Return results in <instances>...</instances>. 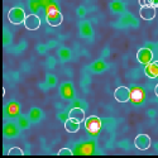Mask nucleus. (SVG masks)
Segmentation results:
<instances>
[{
	"label": "nucleus",
	"instance_id": "1",
	"mask_svg": "<svg viewBox=\"0 0 158 158\" xmlns=\"http://www.w3.org/2000/svg\"><path fill=\"white\" fill-rule=\"evenodd\" d=\"M25 18H27V15H25V11L24 9L19 8V6H15V8H11L8 13V20L13 24V25H19L22 23H24Z\"/></svg>",
	"mask_w": 158,
	"mask_h": 158
},
{
	"label": "nucleus",
	"instance_id": "2",
	"mask_svg": "<svg viewBox=\"0 0 158 158\" xmlns=\"http://www.w3.org/2000/svg\"><path fill=\"white\" fill-rule=\"evenodd\" d=\"M85 128L86 130L89 131L90 134H98L100 129H101V120L99 116H95V115H91L89 118H86L85 119Z\"/></svg>",
	"mask_w": 158,
	"mask_h": 158
},
{
	"label": "nucleus",
	"instance_id": "3",
	"mask_svg": "<svg viewBox=\"0 0 158 158\" xmlns=\"http://www.w3.org/2000/svg\"><path fill=\"white\" fill-rule=\"evenodd\" d=\"M46 20L51 27H60L63 22V17H62L60 10H57L55 8H51L46 15Z\"/></svg>",
	"mask_w": 158,
	"mask_h": 158
},
{
	"label": "nucleus",
	"instance_id": "4",
	"mask_svg": "<svg viewBox=\"0 0 158 158\" xmlns=\"http://www.w3.org/2000/svg\"><path fill=\"white\" fill-rule=\"evenodd\" d=\"M137 60L139 63L142 64H148L153 61V53L149 48H140L138 52H137Z\"/></svg>",
	"mask_w": 158,
	"mask_h": 158
},
{
	"label": "nucleus",
	"instance_id": "5",
	"mask_svg": "<svg viewBox=\"0 0 158 158\" xmlns=\"http://www.w3.org/2000/svg\"><path fill=\"white\" fill-rule=\"evenodd\" d=\"M134 146L139 151H146L151 147V138L147 134H138L134 139Z\"/></svg>",
	"mask_w": 158,
	"mask_h": 158
},
{
	"label": "nucleus",
	"instance_id": "6",
	"mask_svg": "<svg viewBox=\"0 0 158 158\" xmlns=\"http://www.w3.org/2000/svg\"><path fill=\"white\" fill-rule=\"evenodd\" d=\"M130 94H131V91L127 86H119L115 90L114 98H115L116 101H119V102H127V101L130 100Z\"/></svg>",
	"mask_w": 158,
	"mask_h": 158
},
{
	"label": "nucleus",
	"instance_id": "7",
	"mask_svg": "<svg viewBox=\"0 0 158 158\" xmlns=\"http://www.w3.org/2000/svg\"><path fill=\"white\" fill-rule=\"evenodd\" d=\"M23 24L28 31H37L39 27H41V19H39V17L35 14H29V15H27Z\"/></svg>",
	"mask_w": 158,
	"mask_h": 158
},
{
	"label": "nucleus",
	"instance_id": "8",
	"mask_svg": "<svg viewBox=\"0 0 158 158\" xmlns=\"http://www.w3.org/2000/svg\"><path fill=\"white\" fill-rule=\"evenodd\" d=\"M139 15L144 20H153L156 18V8L152 5H146V6H140L139 9Z\"/></svg>",
	"mask_w": 158,
	"mask_h": 158
},
{
	"label": "nucleus",
	"instance_id": "9",
	"mask_svg": "<svg viewBox=\"0 0 158 158\" xmlns=\"http://www.w3.org/2000/svg\"><path fill=\"white\" fill-rule=\"evenodd\" d=\"M144 73L148 78H156L158 77V60L152 61L151 63L146 64L144 67Z\"/></svg>",
	"mask_w": 158,
	"mask_h": 158
},
{
	"label": "nucleus",
	"instance_id": "10",
	"mask_svg": "<svg viewBox=\"0 0 158 158\" xmlns=\"http://www.w3.org/2000/svg\"><path fill=\"white\" fill-rule=\"evenodd\" d=\"M80 122H77L73 118H69L67 120L64 122V129L69 131V133H77L80 130Z\"/></svg>",
	"mask_w": 158,
	"mask_h": 158
},
{
	"label": "nucleus",
	"instance_id": "11",
	"mask_svg": "<svg viewBox=\"0 0 158 158\" xmlns=\"http://www.w3.org/2000/svg\"><path fill=\"white\" fill-rule=\"evenodd\" d=\"M69 118H73V119H76L77 122L82 123V122L85 120V111H84V109H81V108H73V109L70 110Z\"/></svg>",
	"mask_w": 158,
	"mask_h": 158
},
{
	"label": "nucleus",
	"instance_id": "12",
	"mask_svg": "<svg viewBox=\"0 0 158 158\" xmlns=\"http://www.w3.org/2000/svg\"><path fill=\"white\" fill-rule=\"evenodd\" d=\"M130 99L133 100L134 102H139L143 100V91L140 89H134L133 91H131L130 94Z\"/></svg>",
	"mask_w": 158,
	"mask_h": 158
},
{
	"label": "nucleus",
	"instance_id": "13",
	"mask_svg": "<svg viewBox=\"0 0 158 158\" xmlns=\"http://www.w3.org/2000/svg\"><path fill=\"white\" fill-rule=\"evenodd\" d=\"M23 156L24 153H23V149L22 148H18V147H13V148H10L9 151H8V156Z\"/></svg>",
	"mask_w": 158,
	"mask_h": 158
},
{
	"label": "nucleus",
	"instance_id": "14",
	"mask_svg": "<svg viewBox=\"0 0 158 158\" xmlns=\"http://www.w3.org/2000/svg\"><path fill=\"white\" fill-rule=\"evenodd\" d=\"M58 156H72L73 154V152L70 149V148H62V149H60L58 151V153H57Z\"/></svg>",
	"mask_w": 158,
	"mask_h": 158
},
{
	"label": "nucleus",
	"instance_id": "15",
	"mask_svg": "<svg viewBox=\"0 0 158 158\" xmlns=\"http://www.w3.org/2000/svg\"><path fill=\"white\" fill-rule=\"evenodd\" d=\"M140 6H146V5H151V0H138Z\"/></svg>",
	"mask_w": 158,
	"mask_h": 158
},
{
	"label": "nucleus",
	"instance_id": "16",
	"mask_svg": "<svg viewBox=\"0 0 158 158\" xmlns=\"http://www.w3.org/2000/svg\"><path fill=\"white\" fill-rule=\"evenodd\" d=\"M151 5L157 9L158 8V0H151Z\"/></svg>",
	"mask_w": 158,
	"mask_h": 158
},
{
	"label": "nucleus",
	"instance_id": "17",
	"mask_svg": "<svg viewBox=\"0 0 158 158\" xmlns=\"http://www.w3.org/2000/svg\"><path fill=\"white\" fill-rule=\"evenodd\" d=\"M154 94H156V96L158 98V84H157L156 87H154Z\"/></svg>",
	"mask_w": 158,
	"mask_h": 158
}]
</instances>
